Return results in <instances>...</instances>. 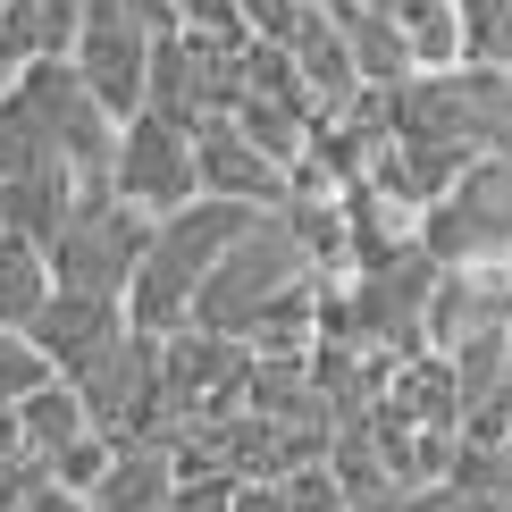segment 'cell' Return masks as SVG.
Here are the masks:
<instances>
[{"mask_svg": "<svg viewBox=\"0 0 512 512\" xmlns=\"http://www.w3.org/2000/svg\"><path fill=\"white\" fill-rule=\"evenodd\" d=\"M252 219H261V210H252V202H227V194H194V202L160 210L152 252H143L135 286H126V319L152 328V336L185 328V319H194V294L210 286V269L227 261V244H236Z\"/></svg>", "mask_w": 512, "mask_h": 512, "instance_id": "cell-1", "label": "cell"}, {"mask_svg": "<svg viewBox=\"0 0 512 512\" xmlns=\"http://www.w3.org/2000/svg\"><path fill=\"white\" fill-rule=\"evenodd\" d=\"M152 210L126 202L118 177H84V194L68 210V227L51 236V277L59 286H93V294H126L152 252Z\"/></svg>", "mask_w": 512, "mask_h": 512, "instance_id": "cell-2", "label": "cell"}, {"mask_svg": "<svg viewBox=\"0 0 512 512\" xmlns=\"http://www.w3.org/2000/svg\"><path fill=\"white\" fill-rule=\"evenodd\" d=\"M311 269H319L311 236L286 219V210H261V219L227 244V261L210 269V286L194 294V319H202V328H219V336H244V319L261 311L277 286H294V277H311Z\"/></svg>", "mask_w": 512, "mask_h": 512, "instance_id": "cell-3", "label": "cell"}, {"mask_svg": "<svg viewBox=\"0 0 512 512\" xmlns=\"http://www.w3.org/2000/svg\"><path fill=\"white\" fill-rule=\"evenodd\" d=\"M420 244L437 261H487V252H512V160L479 152L445 194L420 210Z\"/></svg>", "mask_w": 512, "mask_h": 512, "instance_id": "cell-4", "label": "cell"}, {"mask_svg": "<svg viewBox=\"0 0 512 512\" xmlns=\"http://www.w3.org/2000/svg\"><path fill=\"white\" fill-rule=\"evenodd\" d=\"M152 17L135 9V0H84V26H76V68L84 84L101 93V110L110 118H135L143 93H152Z\"/></svg>", "mask_w": 512, "mask_h": 512, "instance_id": "cell-5", "label": "cell"}, {"mask_svg": "<svg viewBox=\"0 0 512 512\" xmlns=\"http://www.w3.org/2000/svg\"><path fill=\"white\" fill-rule=\"evenodd\" d=\"M110 177H118V194L143 202L152 219H160V210H177V202H194V194H202L194 126H177V118H160V110H135V118L118 126V160H110Z\"/></svg>", "mask_w": 512, "mask_h": 512, "instance_id": "cell-6", "label": "cell"}, {"mask_svg": "<svg viewBox=\"0 0 512 512\" xmlns=\"http://www.w3.org/2000/svg\"><path fill=\"white\" fill-rule=\"evenodd\" d=\"M126 328H135L126 319V294H93V286H51V303L26 319V336L59 361V378H84Z\"/></svg>", "mask_w": 512, "mask_h": 512, "instance_id": "cell-7", "label": "cell"}, {"mask_svg": "<svg viewBox=\"0 0 512 512\" xmlns=\"http://www.w3.org/2000/svg\"><path fill=\"white\" fill-rule=\"evenodd\" d=\"M504 319H512V252L437 261V286H429V345L437 353H454L479 328H504Z\"/></svg>", "mask_w": 512, "mask_h": 512, "instance_id": "cell-8", "label": "cell"}, {"mask_svg": "<svg viewBox=\"0 0 512 512\" xmlns=\"http://www.w3.org/2000/svg\"><path fill=\"white\" fill-rule=\"evenodd\" d=\"M194 152H202V194H227V202H252V210H286L294 202V168L277 152H261L236 118H202Z\"/></svg>", "mask_w": 512, "mask_h": 512, "instance_id": "cell-9", "label": "cell"}, {"mask_svg": "<svg viewBox=\"0 0 512 512\" xmlns=\"http://www.w3.org/2000/svg\"><path fill=\"white\" fill-rule=\"evenodd\" d=\"M76 194H84V168L68 152H42V160L17 168V177H0V227H26L34 244H51L59 227H68Z\"/></svg>", "mask_w": 512, "mask_h": 512, "instance_id": "cell-10", "label": "cell"}, {"mask_svg": "<svg viewBox=\"0 0 512 512\" xmlns=\"http://www.w3.org/2000/svg\"><path fill=\"white\" fill-rule=\"evenodd\" d=\"M286 51H294V68H303L311 101H319V126H328V118H336V110H345V101L361 93V59H353V34L336 26L328 9H311V0H303V17H294Z\"/></svg>", "mask_w": 512, "mask_h": 512, "instance_id": "cell-11", "label": "cell"}, {"mask_svg": "<svg viewBox=\"0 0 512 512\" xmlns=\"http://www.w3.org/2000/svg\"><path fill=\"white\" fill-rule=\"evenodd\" d=\"M387 395L420 420V429H462V412H471V395H462V378H454V353H437V345L403 353Z\"/></svg>", "mask_w": 512, "mask_h": 512, "instance_id": "cell-12", "label": "cell"}, {"mask_svg": "<svg viewBox=\"0 0 512 512\" xmlns=\"http://www.w3.org/2000/svg\"><path fill=\"white\" fill-rule=\"evenodd\" d=\"M168 496H177V454L168 445H118L84 504L93 512H143V504H168Z\"/></svg>", "mask_w": 512, "mask_h": 512, "instance_id": "cell-13", "label": "cell"}, {"mask_svg": "<svg viewBox=\"0 0 512 512\" xmlns=\"http://www.w3.org/2000/svg\"><path fill=\"white\" fill-rule=\"evenodd\" d=\"M143 110H160V118H177V126H202V118H210V84H202L194 26L160 34V51H152V93H143Z\"/></svg>", "mask_w": 512, "mask_h": 512, "instance_id": "cell-14", "label": "cell"}, {"mask_svg": "<svg viewBox=\"0 0 512 512\" xmlns=\"http://www.w3.org/2000/svg\"><path fill=\"white\" fill-rule=\"evenodd\" d=\"M244 345L252 353H311L319 345V269L294 277V286H277L269 303L244 319Z\"/></svg>", "mask_w": 512, "mask_h": 512, "instance_id": "cell-15", "label": "cell"}, {"mask_svg": "<svg viewBox=\"0 0 512 512\" xmlns=\"http://www.w3.org/2000/svg\"><path fill=\"white\" fill-rule=\"evenodd\" d=\"M51 244H34L26 227H0V319L9 328H26V319L51 303Z\"/></svg>", "mask_w": 512, "mask_h": 512, "instance_id": "cell-16", "label": "cell"}, {"mask_svg": "<svg viewBox=\"0 0 512 512\" xmlns=\"http://www.w3.org/2000/svg\"><path fill=\"white\" fill-rule=\"evenodd\" d=\"M17 420H26V445H34V454H68V445L93 429V403H84L76 378H42V387L17 403Z\"/></svg>", "mask_w": 512, "mask_h": 512, "instance_id": "cell-17", "label": "cell"}, {"mask_svg": "<svg viewBox=\"0 0 512 512\" xmlns=\"http://www.w3.org/2000/svg\"><path fill=\"white\" fill-rule=\"evenodd\" d=\"M328 471H336V487H345V504H395V496H403V479L387 471V454L370 445V429H361V420H336Z\"/></svg>", "mask_w": 512, "mask_h": 512, "instance_id": "cell-18", "label": "cell"}, {"mask_svg": "<svg viewBox=\"0 0 512 512\" xmlns=\"http://www.w3.org/2000/svg\"><path fill=\"white\" fill-rule=\"evenodd\" d=\"M345 34H353L361 84H403V76H420V51H412V34H403V17H387V9H361Z\"/></svg>", "mask_w": 512, "mask_h": 512, "instance_id": "cell-19", "label": "cell"}, {"mask_svg": "<svg viewBox=\"0 0 512 512\" xmlns=\"http://www.w3.org/2000/svg\"><path fill=\"white\" fill-rule=\"evenodd\" d=\"M403 34H412L420 68H462L471 59V42H462V0H403Z\"/></svg>", "mask_w": 512, "mask_h": 512, "instance_id": "cell-20", "label": "cell"}, {"mask_svg": "<svg viewBox=\"0 0 512 512\" xmlns=\"http://www.w3.org/2000/svg\"><path fill=\"white\" fill-rule=\"evenodd\" d=\"M42 378H59V361L42 353L26 328H9V319H0V403H26Z\"/></svg>", "mask_w": 512, "mask_h": 512, "instance_id": "cell-21", "label": "cell"}, {"mask_svg": "<svg viewBox=\"0 0 512 512\" xmlns=\"http://www.w3.org/2000/svg\"><path fill=\"white\" fill-rule=\"evenodd\" d=\"M462 42L487 68H512V0H462Z\"/></svg>", "mask_w": 512, "mask_h": 512, "instance_id": "cell-22", "label": "cell"}, {"mask_svg": "<svg viewBox=\"0 0 512 512\" xmlns=\"http://www.w3.org/2000/svg\"><path fill=\"white\" fill-rule=\"evenodd\" d=\"M236 487H244L236 471H185L168 504H185V512H219V504H227V512H236Z\"/></svg>", "mask_w": 512, "mask_h": 512, "instance_id": "cell-23", "label": "cell"}, {"mask_svg": "<svg viewBox=\"0 0 512 512\" xmlns=\"http://www.w3.org/2000/svg\"><path fill=\"white\" fill-rule=\"evenodd\" d=\"M177 17H185V26H202V34H252L236 0H177Z\"/></svg>", "mask_w": 512, "mask_h": 512, "instance_id": "cell-24", "label": "cell"}, {"mask_svg": "<svg viewBox=\"0 0 512 512\" xmlns=\"http://www.w3.org/2000/svg\"><path fill=\"white\" fill-rule=\"evenodd\" d=\"M236 9H244V26H252V34H277V42H286V34H294V17H303V0H236Z\"/></svg>", "mask_w": 512, "mask_h": 512, "instance_id": "cell-25", "label": "cell"}, {"mask_svg": "<svg viewBox=\"0 0 512 512\" xmlns=\"http://www.w3.org/2000/svg\"><path fill=\"white\" fill-rule=\"evenodd\" d=\"M26 454V420H17V403H0V462Z\"/></svg>", "mask_w": 512, "mask_h": 512, "instance_id": "cell-26", "label": "cell"}, {"mask_svg": "<svg viewBox=\"0 0 512 512\" xmlns=\"http://www.w3.org/2000/svg\"><path fill=\"white\" fill-rule=\"evenodd\" d=\"M361 9H387V17H395V9H403V0H361Z\"/></svg>", "mask_w": 512, "mask_h": 512, "instance_id": "cell-27", "label": "cell"}]
</instances>
